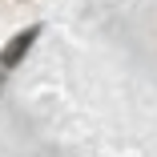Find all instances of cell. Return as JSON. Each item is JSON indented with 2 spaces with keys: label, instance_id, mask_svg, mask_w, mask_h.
Wrapping results in <instances>:
<instances>
[{
  "label": "cell",
  "instance_id": "1",
  "mask_svg": "<svg viewBox=\"0 0 157 157\" xmlns=\"http://www.w3.org/2000/svg\"><path fill=\"white\" fill-rule=\"evenodd\" d=\"M36 36H40V24H28L24 33H16V36L4 44V52H0V77H8V73L20 65V60L28 56V48L36 44Z\"/></svg>",
  "mask_w": 157,
  "mask_h": 157
}]
</instances>
